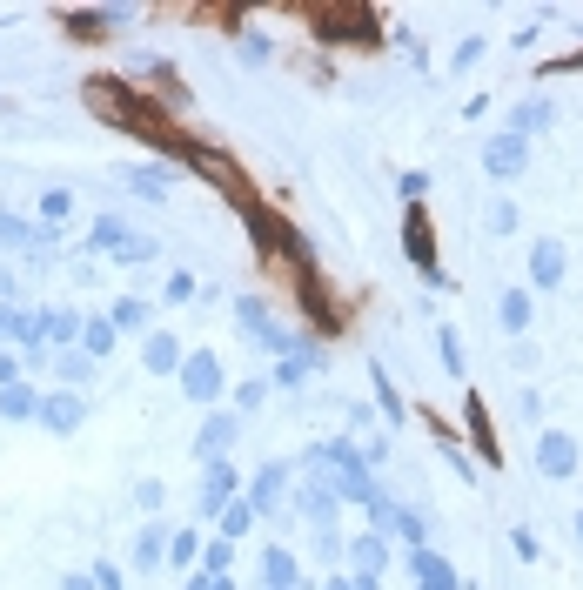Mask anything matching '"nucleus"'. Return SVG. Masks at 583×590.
Segmentation results:
<instances>
[{
    "label": "nucleus",
    "mask_w": 583,
    "mask_h": 590,
    "mask_svg": "<svg viewBox=\"0 0 583 590\" xmlns=\"http://www.w3.org/2000/svg\"><path fill=\"white\" fill-rule=\"evenodd\" d=\"M235 316H242V329H248V336H255V342H262L269 356H289L295 342H302V336H289V329H282V322H275L269 309L255 302V295H242V302H235Z\"/></svg>",
    "instance_id": "f257e3e1"
},
{
    "label": "nucleus",
    "mask_w": 583,
    "mask_h": 590,
    "mask_svg": "<svg viewBox=\"0 0 583 590\" xmlns=\"http://www.w3.org/2000/svg\"><path fill=\"white\" fill-rule=\"evenodd\" d=\"M88 396H81V389H54V396H41V430L47 436H74L81 430V423H88Z\"/></svg>",
    "instance_id": "f03ea898"
},
{
    "label": "nucleus",
    "mask_w": 583,
    "mask_h": 590,
    "mask_svg": "<svg viewBox=\"0 0 583 590\" xmlns=\"http://www.w3.org/2000/svg\"><path fill=\"white\" fill-rule=\"evenodd\" d=\"M181 389H188V403H215V396H222V363H215L208 349H188V363H181Z\"/></svg>",
    "instance_id": "7ed1b4c3"
},
{
    "label": "nucleus",
    "mask_w": 583,
    "mask_h": 590,
    "mask_svg": "<svg viewBox=\"0 0 583 590\" xmlns=\"http://www.w3.org/2000/svg\"><path fill=\"white\" fill-rule=\"evenodd\" d=\"M483 168H490L496 182H516V175L530 168V141H523V135H510V128H503V135H496L490 148H483Z\"/></svg>",
    "instance_id": "20e7f679"
},
{
    "label": "nucleus",
    "mask_w": 583,
    "mask_h": 590,
    "mask_svg": "<svg viewBox=\"0 0 583 590\" xmlns=\"http://www.w3.org/2000/svg\"><path fill=\"white\" fill-rule=\"evenodd\" d=\"M181 363H188V349H181L168 329H148V336H141V369H148V376H181Z\"/></svg>",
    "instance_id": "39448f33"
},
{
    "label": "nucleus",
    "mask_w": 583,
    "mask_h": 590,
    "mask_svg": "<svg viewBox=\"0 0 583 590\" xmlns=\"http://www.w3.org/2000/svg\"><path fill=\"white\" fill-rule=\"evenodd\" d=\"M577 463H583V450L563 430H543L537 436V470H543V477H577Z\"/></svg>",
    "instance_id": "423d86ee"
},
{
    "label": "nucleus",
    "mask_w": 583,
    "mask_h": 590,
    "mask_svg": "<svg viewBox=\"0 0 583 590\" xmlns=\"http://www.w3.org/2000/svg\"><path fill=\"white\" fill-rule=\"evenodd\" d=\"M403 255L429 275V282H443V269H436V235H429V215H416V208H409V222H403Z\"/></svg>",
    "instance_id": "0eeeda50"
},
{
    "label": "nucleus",
    "mask_w": 583,
    "mask_h": 590,
    "mask_svg": "<svg viewBox=\"0 0 583 590\" xmlns=\"http://www.w3.org/2000/svg\"><path fill=\"white\" fill-rule=\"evenodd\" d=\"M228 503H235V470L222 456V463H208V477H202V517H222Z\"/></svg>",
    "instance_id": "6e6552de"
},
{
    "label": "nucleus",
    "mask_w": 583,
    "mask_h": 590,
    "mask_svg": "<svg viewBox=\"0 0 583 590\" xmlns=\"http://www.w3.org/2000/svg\"><path fill=\"white\" fill-rule=\"evenodd\" d=\"M0 416H7V423H41V389L34 383H7L0 389Z\"/></svg>",
    "instance_id": "1a4fd4ad"
},
{
    "label": "nucleus",
    "mask_w": 583,
    "mask_h": 590,
    "mask_svg": "<svg viewBox=\"0 0 583 590\" xmlns=\"http://www.w3.org/2000/svg\"><path fill=\"white\" fill-rule=\"evenodd\" d=\"M228 443H235V416H208L202 436H195V456H202V463H222Z\"/></svg>",
    "instance_id": "9d476101"
},
{
    "label": "nucleus",
    "mask_w": 583,
    "mask_h": 590,
    "mask_svg": "<svg viewBox=\"0 0 583 590\" xmlns=\"http://www.w3.org/2000/svg\"><path fill=\"white\" fill-rule=\"evenodd\" d=\"M409 570H416V590H456V570H449L436 550H416V557H409Z\"/></svg>",
    "instance_id": "9b49d317"
},
{
    "label": "nucleus",
    "mask_w": 583,
    "mask_h": 590,
    "mask_svg": "<svg viewBox=\"0 0 583 590\" xmlns=\"http://www.w3.org/2000/svg\"><path fill=\"white\" fill-rule=\"evenodd\" d=\"M128 235H135L128 222H114V215H94V228H88V249H94V255H121V249H128Z\"/></svg>",
    "instance_id": "f8f14e48"
},
{
    "label": "nucleus",
    "mask_w": 583,
    "mask_h": 590,
    "mask_svg": "<svg viewBox=\"0 0 583 590\" xmlns=\"http://www.w3.org/2000/svg\"><path fill=\"white\" fill-rule=\"evenodd\" d=\"M530 275H537L543 289H557L563 282V242H530Z\"/></svg>",
    "instance_id": "ddd939ff"
},
{
    "label": "nucleus",
    "mask_w": 583,
    "mask_h": 590,
    "mask_svg": "<svg viewBox=\"0 0 583 590\" xmlns=\"http://www.w3.org/2000/svg\"><path fill=\"white\" fill-rule=\"evenodd\" d=\"M161 557H168V530H161V523H141L135 530V570H155Z\"/></svg>",
    "instance_id": "4468645a"
},
{
    "label": "nucleus",
    "mask_w": 583,
    "mask_h": 590,
    "mask_svg": "<svg viewBox=\"0 0 583 590\" xmlns=\"http://www.w3.org/2000/svg\"><path fill=\"white\" fill-rule=\"evenodd\" d=\"M349 564H356V577H382L389 544H382V537H356V544H349Z\"/></svg>",
    "instance_id": "2eb2a0df"
},
{
    "label": "nucleus",
    "mask_w": 583,
    "mask_h": 590,
    "mask_svg": "<svg viewBox=\"0 0 583 590\" xmlns=\"http://www.w3.org/2000/svg\"><path fill=\"white\" fill-rule=\"evenodd\" d=\"M114 336H121V329H114L108 316H88V329H81V349H88L94 363H108V356H114Z\"/></svg>",
    "instance_id": "dca6fc26"
},
{
    "label": "nucleus",
    "mask_w": 583,
    "mask_h": 590,
    "mask_svg": "<svg viewBox=\"0 0 583 590\" xmlns=\"http://www.w3.org/2000/svg\"><path fill=\"white\" fill-rule=\"evenodd\" d=\"M496 322H503L510 336H523V329H530V295H523V289H503V302H496Z\"/></svg>",
    "instance_id": "f3484780"
},
{
    "label": "nucleus",
    "mask_w": 583,
    "mask_h": 590,
    "mask_svg": "<svg viewBox=\"0 0 583 590\" xmlns=\"http://www.w3.org/2000/svg\"><path fill=\"white\" fill-rule=\"evenodd\" d=\"M282 483H289V470H282V463H275V470H262V477L248 483V503H255V510H275V503H282Z\"/></svg>",
    "instance_id": "a211bd4d"
},
{
    "label": "nucleus",
    "mask_w": 583,
    "mask_h": 590,
    "mask_svg": "<svg viewBox=\"0 0 583 590\" xmlns=\"http://www.w3.org/2000/svg\"><path fill=\"white\" fill-rule=\"evenodd\" d=\"M550 114H557L550 101H523V108H516V121H510V135H523V141H530L537 128H550Z\"/></svg>",
    "instance_id": "6ab92c4d"
},
{
    "label": "nucleus",
    "mask_w": 583,
    "mask_h": 590,
    "mask_svg": "<svg viewBox=\"0 0 583 590\" xmlns=\"http://www.w3.org/2000/svg\"><path fill=\"white\" fill-rule=\"evenodd\" d=\"M88 376H94V356H88V349H61V383L81 389Z\"/></svg>",
    "instance_id": "aec40b11"
},
{
    "label": "nucleus",
    "mask_w": 583,
    "mask_h": 590,
    "mask_svg": "<svg viewBox=\"0 0 583 590\" xmlns=\"http://www.w3.org/2000/svg\"><path fill=\"white\" fill-rule=\"evenodd\" d=\"M262 577H269V590H289L295 584V557L289 550H269V557H262Z\"/></svg>",
    "instance_id": "412c9836"
},
{
    "label": "nucleus",
    "mask_w": 583,
    "mask_h": 590,
    "mask_svg": "<svg viewBox=\"0 0 583 590\" xmlns=\"http://www.w3.org/2000/svg\"><path fill=\"white\" fill-rule=\"evenodd\" d=\"M248 523H255V503H228V510H222V537H228V544H235V537H248Z\"/></svg>",
    "instance_id": "4be33fe9"
},
{
    "label": "nucleus",
    "mask_w": 583,
    "mask_h": 590,
    "mask_svg": "<svg viewBox=\"0 0 583 590\" xmlns=\"http://www.w3.org/2000/svg\"><path fill=\"white\" fill-rule=\"evenodd\" d=\"M114 329H148V302H141V295H128V302H114Z\"/></svg>",
    "instance_id": "5701e85b"
},
{
    "label": "nucleus",
    "mask_w": 583,
    "mask_h": 590,
    "mask_svg": "<svg viewBox=\"0 0 583 590\" xmlns=\"http://www.w3.org/2000/svg\"><path fill=\"white\" fill-rule=\"evenodd\" d=\"M128 182H135V195L161 202V188H168V168H128Z\"/></svg>",
    "instance_id": "b1692460"
},
{
    "label": "nucleus",
    "mask_w": 583,
    "mask_h": 590,
    "mask_svg": "<svg viewBox=\"0 0 583 590\" xmlns=\"http://www.w3.org/2000/svg\"><path fill=\"white\" fill-rule=\"evenodd\" d=\"M228 557H235V544H228V537H215V544L202 550V570H208V577H228Z\"/></svg>",
    "instance_id": "393cba45"
},
{
    "label": "nucleus",
    "mask_w": 583,
    "mask_h": 590,
    "mask_svg": "<svg viewBox=\"0 0 583 590\" xmlns=\"http://www.w3.org/2000/svg\"><path fill=\"white\" fill-rule=\"evenodd\" d=\"M68 208H74V202H68V188H54V195H41V222H47V228H61V222H68Z\"/></svg>",
    "instance_id": "a878e982"
},
{
    "label": "nucleus",
    "mask_w": 583,
    "mask_h": 590,
    "mask_svg": "<svg viewBox=\"0 0 583 590\" xmlns=\"http://www.w3.org/2000/svg\"><path fill=\"white\" fill-rule=\"evenodd\" d=\"M168 557H175V564H195V557H202L195 530H175V537H168Z\"/></svg>",
    "instance_id": "bb28decb"
},
{
    "label": "nucleus",
    "mask_w": 583,
    "mask_h": 590,
    "mask_svg": "<svg viewBox=\"0 0 583 590\" xmlns=\"http://www.w3.org/2000/svg\"><path fill=\"white\" fill-rule=\"evenodd\" d=\"M436 349H443V369H463V342H456V329H436Z\"/></svg>",
    "instance_id": "cd10ccee"
},
{
    "label": "nucleus",
    "mask_w": 583,
    "mask_h": 590,
    "mask_svg": "<svg viewBox=\"0 0 583 590\" xmlns=\"http://www.w3.org/2000/svg\"><path fill=\"white\" fill-rule=\"evenodd\" d=\"M161 302H195V275H168V295Z\"/></svg>",
    "instance_id": "c85d7f7f"
},
{
    "label": "nucleus",
    "mask_w": 583,
    "mask_h": 590,
    "mask_svg": "<svg viewBox=\"0 0 583 590\" xmlns=\"http://www.w3.org/2000/svg\"><path fill=\"white\" fill-rule=\"evenodd\" d=\"M510 544H516V557H530V564H537V557H543V544H537V530H510Z\"/></svg>",
    "instance_id": "c756f323"
},
{
    "label": "nucleus",
    "mask_w": 583,
    "mask_h": 590,
    "mask_svg": "<svg viewBox=\"0 0 583 590\" xmlns=\"http://www.w3.org/2000/svg\"><path fill=\"white\" fill-rule=\"evenodd\" d=\"M262 396H269V383L255 376V383H242V389H235V409H255V403H262Z\"/></svg>",
    "instance_id": "7c9ffc66"
},
{
    "label": "nucleus",
    "mask_w": 583,
    "mask_h": 590,
    "mask_svg": "<svg viewBox=\"0 0 583 590\" xmlns=\"http://www.w3.org/2000/svg\"><path fill=\"white\" fill-rule=\"evenodd\" d=\"M161 497H168V490H161V483H148V477L135 483V503H141V510H161Z\"/></svg>",
    "instance_id": "2f4dec72"
},
{
    "label": "nucleus",
    "mask_w": 583,
    "mask_h": 590,
    "mask_svg": "<svg viewBox=\"0 0 583 590\" xmlns=\"http://www.w3.org/2000/svg\"><path fill=\"white\" fill-rule=\"evenodd\" d=\"M423 195H429V175H416V168H409V175H403V202H423Z\"/></svg>",
    "instance_id": "473e14b6"
},
{
    "label": "nucleus",
    "mask_w": 583,
    "mask_h": 590,
    "mask_svg": "<svg viewBox=\"0 0 583 590\" xmlns=\"http://www.w3.org/2000/svg\"><path fill=\"white\" fill-rule=\"evenodd\" d=\"M490 228H496V235H510V228H516V208L496 202V208H490Z\"/></svg>",
    "instance_id": "72a5a7b5"
},
{
    "label": "nucleus",
    "mask_w": 583,
    "mask_h": 590,
    "mask_svg": "<svg viewBox=\"0 0 583 590\" xmlns=\"http://www.w3.org/2000/svg\"><path fill=\"white\" fill-rule=\"evenodd\" d=\"M88 577H94V590H121V570H114V564H94Z\"/></svg>",
    "instance_id": "f704fd0d"
},
{
    "label": "nucleus",
    "mask_w": 583,
    "mask_h": 590,
    "mask_svg": "<svg viewBox=\"0 0 583 590\" xmlns=\"http://www.w3.org/2000/svg\"><path fill=\"white\" fill-rule=\"evenodd\" d=\"M7 383H21V356H0V389Z\"/></svg>",
    "instance_id": "c9c22d12"
},
{
    "label": "nucleus",
    "mask_w": 583,
    "mask_h": 590,
    "mask_svg": "<svg viewBox=\"0 0 583 590\" xmlns=\"http://www.w3.org/2000/svg\"><path fill=\"white\" fill-rule=\"evenodd\" d=\"M61 590H94V577H68V584H61Z\"/></svg>",
    "instance_id": "e433bc0d"
},
{
    "label": "nucleus",
    "mask_w": 583,
    "mask_h": 590,
    "mask_svg": "<svg viewBox=\"0 0 583 590\" xmlns=\"http://www.w3.org/2000/svg\"><path fill=\"white\" fill-rule=\"evenodd\" d=\"M322 590H356V584H322Z\"/></svg>",
    "instance_id": "4c0bfd02"
},
{
    "label": "nucleus",
    "mask_w": 583,
    "mask_h": 590,
    "mask_svg": "<svg viewBox=\"0 0 583 590\" xmlns=\"http://www.w3.org/2000/svg\"><path fill=\"white\" fill-rule=\"evenodd\" d=\"M577 537H583V510H577Z\"/></svg>",
    "instance_id": "58836bf2"
}]
</instances>
